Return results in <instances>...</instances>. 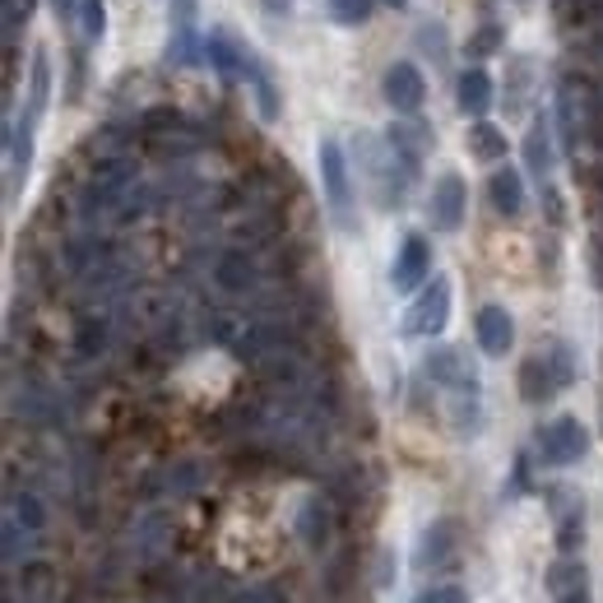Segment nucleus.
Here are the masks:
<instances>
[{
    "label": "nucleus",
    "instance_id": "1",
    "mask_svg": "<svg viewBox=\"0 0 603 603\" xmlns=\"http://www.w3.org/2000/svg\"><path fill=\"white\" fill-rule=\"evenodd\" d=\"M321 182H325V200L335 223L353 228V182H348V159L339 140H321Z\"/></svg>",
    "mask_w": 603,
    "mask_h": 603
},
{
    "label": "nucleus",
    "instance_id": "2",
    "mask_svg": "<svg viewBox=\"0 0 603 603\" xmlns=\"http://www.w3.org/2000/svg\"><path fill=\"white\" fill-rule=\"evenodd\" d=\"M445 321H451V279H432L422 288V298L408 306V316H404V335H414V339H432L445 329Z\"/></svg>",
    "mask_w": 603,
    "mask_h": 603
},
{
    "label": "nucleus",
    "instance_id": "3",
    "mask_svg": "<svg viewBox=\"0 0 603 603\" xmlns=\"http://www.w3.org/2000/svg\"><path fill=\"white\" fill-rule=\"evenodd\" d=\"M590 451V432L580 418H557L553 427H543L538 432V455L543 464H557V469H567V464H576L580 455Z\"/></svg>",
    "mask_w": 603,
    "mask_h": 603
},
{
    "label": "nucleus",
    "instance_id": "4",
    "mask_svg": "<svg viewBox=\"0 0 603 603\" xmlns=\"http://www.w3.org/2000/svg\"><path fill=\"white\" fill-rule=\"evenodd\" d=\"M422 367H427V381L445 385V391H455V395H478V376H474V367L464 362L460 348H432Z\"/></svg>",
    "mask_w": 603,
    "mask_h": 603
},
{
    "label": "nucleus",
    "instance_id": "5",
    "mask_svg": "<svg viewBox=\"0 0 603 603\" xmlns=\"http://www.w3.org/2000/svg\"><path fill=\"white\" fill-rule=\"evenodd\" d=\"M432 275V251H427V242L418 237V232H408L399 256H395V269H391V283L395 293H414V288Z\"/></svg>",
    "mask_w": 603,
    "mask_h": 603
},
{
    "label": "nucleus",
    "instance_id": "6",
    "mask_svg": "<svg viewBox=\"0 0 603 603\" xmlns=\"http://www.w3.org/2000/svg\"><path fill=\"white\" fill-rule=\"evenodd\" d=\"M427 98V80L422 70L414 61H395L391 70H385V103H391L395 112H418Z\"/></svg>",
    "mask_w": 603,
    "mask_h": 603
},
{
    "label": "nucleus",
    "instance_id": "7",
    "mask_svg": "<svg viewBox=\"0 0 603 603\" xmlns=\"http://www.w3.org/2000/svg\"><path fill=\"white\" fill-rule=\"evenodd\" d=\"M464 205H469V190H464L460 172H445V177L432 186V223L441 232H455L464 223Z\"/></svg>",
    "mask_w": 603,
    "mask_h": 603
},
{
    "label": "nucleus",
    "instance_id": "8",
    "mask_svg": "<svg viewBox=\"0 0 603 603\" xmlns=\"http://www.w3.org/2000/svg\"><path fill=\"white\" fill-rule=\"evenodd\" d=\"M553 511H557V548L576 557L585 543V501L576 492H553Z\"/></svg>",
    "mask_w": 603,
    "mask_h": 603
},
{
    "label": "nucleus",
    "instance_id": "9",
    "mask_svg": "<svg viewBox=\"0 0 603 603\" xmlns=\"http://www.w3.org/2000/svg\"><path fill=\"white\" fill-rule=\"evenodd\" d=\"M515 344V321L506 306H483L478 311V348L488 358H506Z\"/></svg>",
    "mask_w": 603,
    "mask_h": 603
},
{
    "label": "nucleus",
    "instance_id": "10",
    "mask_svg": "<svg viewBox=\"0 0 603 603\" xmlns=\"http://www.w3.org/2000/svg\"><path fill=\"white\" fill-rule=\"evenodd\" d=\"M488 196H492V209L506 213V219H515V213L524 209V182L515 167H497L488 177Z\"/></svg>",
    "mask_w": 603,
    "mask_h": 603
},
{
    "label": "nucleus",
    "instance_id": "11",
    "mask_svg": "<svg viewBox=\"0 0 603 603\" xmlns=\"http://www.w3.org/2000/svg\"><path fill=\"white\" fill-rule=\"evenodd\" d=\"M557 391H561V385L553 376L548 358H530V362L520 367V395H524V404H543V399H553Z\"/></svg>",
    "mask_w": 603,
    "mask_h": 603
},
{
    "label": "nucleus",
    "instance_id": "12",
    "mask_svg": "<svg viewBox=\"0 0 603 603\" xmlns=\"http://www.w3.org/2000/svg\"><path fill=\"white\" fill-rule=\"evenodd\" d=\"M451 548H455V524H451V520H437L432 530L422 534V543H418L414 567H418V571H427V567H441V561L451 557Z\"/></svg>",
    "mask_w": 603,
    "mask_h": 603
},
{
    "label": "nucleus",
    "instance_id": "13",
    "mask_svg": "<svg viewBox=\"0 0 603 603\" xmlns=\"http://www.w3.org/2000/svg\"><path fill=\"white\" fill-rule=\"evenodd\" d=\"M492 107V80H488V70H464L460 74V112L464 116H483Z\"/></svg>",
    "mask_w": 603,
    "mask_h": 603
},
{
    "label": "nucleus",
    "instance_id": "14",
    "mask_svg": "<svg viewBox=\"0 0 603 603\" xmlns=\"http://www.w3.org/2000/svg\"><path fill=\"white\" fill-rule=\"evenodd\" d=\"M524 163H530L538 182L553 172V140H548V121H543V116L530 126V135H524Z\"/></svg>",
    "mask_w": 603,
    "mask_h": 603
},
{
    "label": "nucleus",
    "instance_id": "15",
    "mask_svg": "<svg viewBox=\"0 0 603 603\" xmlns=\"http://www.w3.org/2000/svg\"><path fill=\"white\" fill-rule=\"evenodd\" d=\"M576 585H590V571H585V561H580V557L561 553L553 567H548V590H553V594H567V590H576Z\"/></svg>",
    "mask_w": 603,
    "mask_h": 603
},
{
    "label": "nucleus",
    "instance_id": "16",
    "mask_svg": "<svg viewBox=\"0 0 603 603\" xmlns=\"http://www.w3.org/2000/svg\"><path fill=\"white\" fill-rule=\"evenodd\" d=\"M47 93H51V61H47V51H37L33 56V80H28V107L24 116H43L47 112Z\"/></svg>",
    "mask_w": 603,
    "mask_h": 603
},
{
    "label": "nucleus",
    "instance_id": "17",
    "mask_svg": "<svg viewBox=\"0 0 603 603\" xmlns=\"http://www.w3.org/2000/svg\"><path fill=\"white\" fill-rule=\"evenodd\" d=\"M469 149L478 153L483 163H497V159H506V135H501L497 126H488V121H478V126L469 130Z\"/></svg>",
    "mask_w": 603,
    "mask_h": 603
},
{
    "label": "nucleus",
    "instance_id": "18",
    "mask_svg": "<svg viewBox=\"0 0 603 603\" xmlns=\"http://www.w3.org/2000/svg\"><path fill=\"white\" fill-rule=\"evenodd\" d=\"M172 28H177V56L186 61L190 33H196V0H172Z\"/></svg>",
    "mask_w": 603,
    "mask_h": 603
},
{
    "label": "nucleus",
    "instance_id": "19",
    "mask_svg": "<svg viewBox=\"0 0 603 603\" xmlns=\"http://www.w3.org/2000/svg\"><path fill=\"white\" fill-rule=\"evenodd\" d=\"M372 5L376 0H329V14H335V24L353 28V24H367V19H372Z\"/></svg>",
    "mask_w": 603,
    "mask_h": 603
},
{
    "label": "nucleus",
    "instance_id": "20",
    "mask_svg": "<svg viewBox=\"0 0 603 603\" xmlns=\"http://www.w3.org/2000/svg\"><path fill=\"white\" fill-rule=\"evenodd\" d=\"M543 358H548V367H553L557 385H561V391H567V385L576 381V353H571V344H553Z\"/></svg>",
    "mask_w": 603,
    "mask_h": 603
},
{
    "label": "nucleus",
    "instance_id": "21",
    "mask_svg": "<svg viewBox=\"0 0 603 603\" xmlns=\"http://www.w3.org/2000/svg\"><path fill=\"white\" fill-rule=\"evenodd\" d=\"M325 530H329L325 506H321V501H306V511H302V538L311 543V548H321V543H325Z\"/></svg>",
    "mask_w": 603,
    "mask_h": 603
},
{
    "label": "nucleus",
    "instance_id": "22",
    "mask_svg": "<svg viewBox=\"0 0 603 603\" xmlns=\"http://www.w3.org/2000/svg\"><path fill=\"white\" fill-rule=\"evenodd\" d=\"M80 24H84V37L98 43V37L107 33V5L103 0H80Z\"/></svg>",
    "mask_w": 603,
    "mask_h": 603
},
{
    "label": "nucleus",
    "instance_id": "23",
    "mask_svg": "<svg viewBox=\"0 0 603 603\" xmlns=\"http://www.w3.org/2000/svg\"><path fill=\"white\" fill-rule=\"evenodd\" d=\"M455 432H478V395L455 399Z\"/></svg>",
    "mask_w": 603,
    "mask_h": 603
},
{
    "label": "nucleus",
    "instance_id": "24",
    "mask_svg": "<svg viewBox=\"0 0 603 603\" xmlns=\"http://www.w3.org/2000/svg\"><path fill=\"white\" fill-rule=\"evenodd\" d=\"M418 603H469V594H464L460 585H437V590H422Z\"/></svg>",
    "mask_w": 603,
    "mask_h": 603
},
{
    "label": "nucleus",
    "instance_id": "25",
    "mask_svg": "<svg viewBox=\"0 0 603 603\" xmlns=\"http://www.w3.org/2000/svg\"><path fill=\"white\" fill-rule=\"evenodd\" d=\"M14 511H19V520H24L28 524V530H43V501H37V497H19V506H14Z\"/></svg>",
    "mask_w": 603,
    "mask_h": 603
},
{
    "label": "nucleus",
    "instance_id": "26",
    "mask_svg": "<svg viewBox=\"0 0 603 603\" xmlns=\"http://www.w3.org/2000/svg\"><path fill=\"white\" fill-rule=\"evenodd\" d=\"M497 43H501V28H497V24H488V28H483V33L474 37V43H469V56H488Z\"/></svg>",
    "mask_w": 603,
    "mask_h": 603
},
{
    "label": "nucleus",
    "instance_id": "27",
    "mask_svg": "<svg viewBox=\"0 0 603 603\" xmlns=\"http://www.w3.org/2000/svg\"><path fill=\"white\" fill-rule=\"evenodd\" d=\"M557 603H590V585H576L567 594H557Z\"/></svg>",
    "mask_w": 603,
    "mask_h": 603
},
{
    "label": "nucleus",
    "instance_id": "28",
    "mask_svg": "<svg viewBox=\"0 0 603 603\" xmlns=\"http://www.w3.org/2000/svg\"><path fill=\"white\" fill-rule=\"evenodd\" d=\"M288 10H293V0H265V14L269 19H283Z\"/></svg>",
    "mask_w": 603,
    "mask_h": 603
},
{
    "label": "nucleus",
    "instance_id": "29",
    "mask_svg": "<svg viewBox=\"0 0 603 603\" xmlns=\"http://www.w3.org/2000/svg\"><path fill=\"white\" fill-rule=\"evenodd\" d=\"M56 19H74V10H80V0H51Z\"/></svg>",
    "mask_w": 603,
    "mask_h": 603
},
{
    "label": "nucleus",
    "instance_id": "30",
    "mask_svg": "<svg viewBox=\"0 0 603 603\" xmlns=\"http://www.w3.org/2000/svg\"><path fill=\"white\" fill-rule=\"evenodd\" d=\"M391 5H395V10H404V5H408V0H391Z\"/></svg>",
    "mask_w": 603,
    "mask_h": 603
},
{
    "label": "nucleus",
    "instance_id": "31",
    "mask_svg": "<svg viewBox=\"0 0 603 603\" xmlns=\"http://www.w3.org/2000/svg\"><path fill=\"white\" fill-rule=\"evenodd\" d=\"M515 5H530V0H515Z\"/></svg>",
    "mask_w": 603,
    "mask_h": 603
}]
</instances>
